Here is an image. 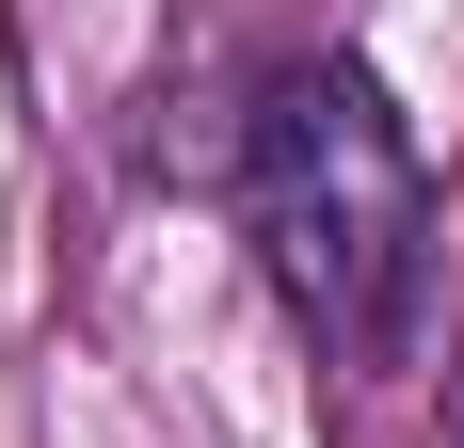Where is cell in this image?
I'll return each instance as SVG.
<instances>
[{
	"label": "cell",
	"mask_w": 464,
	"mask_h": 448,
	"mask_svg": "<svg viewBox=\"0 0 464 448\" xmlns=\"http://www.w3.org/2000/svg\"><path fill=\"white\" fill-rule=\"evenodd\" d=\"M240 240L336 368H401L432 305V161L369 64H288L240 144Z\"/></svg>",
	"instance_id": "obj_1"
}]
</instances>
